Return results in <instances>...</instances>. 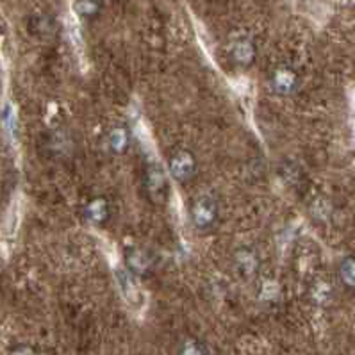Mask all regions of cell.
<instances>
[{
  "instance_id": "cell-10",
  "label": "cell",
  "mask_w": 355,
  "mask_h": 355,
  "mask_svg": "<svg viewBox=\"0 0 355 355\" xmlns=\"http://www.w3.org/2000/svg\"><path fill=\"white\" fill-rule=\"evenodd\" d=\"M86 218L95 225H101L109 218V204L105 198H93L86 205Z\"/></svg>"
},
{
  "instance_id": "cell-15",
  "label": "cell",
  "mask_w": 355,
  "mask_h": 355,
  "mask_svg": "<svg viewBox=\"0 0 355 355\" xmlns=\"http://www.w3.org/2000/svg\"><path fill=\"white\" fill-rule=\"evenodd\" d=\"M182 355H204V350L198 343L195 341H188L182 348Z\"/></svg>"
},
{
  "instance_id": "cell-11",
  "label": "cell",
  "mask_w": 355,
  "mask_h": 355,
  "mask_svg": "<svg viewBox=\"0 0 355 355\" xmlns=\"http://www.w3.org/2000/svg\"><path fill=\"white\" fill-rule=\"evenodd\" d=\"M338 273L343 286H347L348 289H355V257L354 255H348V257H345V259L339 263Z\"/></svg>"
},
{
  "instance_id": "cell-3",
  "label": "cell",
  "mask_w": 355,
  "mask_h": 355,
  "mask_svg": "<svg viewBox=\"0 0 355 355\" xmlns=\"http://www.w3.org/2000/svg\"><path fill=\"white\" fill-rule=\"evenodd\" d=\"M114 279H116L118 289L121 297L130 307H138L141 304V289H139L138 279L134 273H130L127 268H116L114 270Z\"/></svg>"
},
{
  "instance_id": "cell-13",
  "label": "cell",
  "mask_w": 355,
  "mask_h": 355,
  "mask_svg": "<svg viewBox=\"0 0 355 355\" xmlns=\"http://www.w3.org/2000/svg\"><path fill=\"white\" fill-rule=\"evenodd\" d=\"M2 121H4L6 129L9 132H15V129H17V118H15V109L11 104H6V107L2 109Z\"/></svg>"
},
{
  "instance_id": "cell-6",
  "label": "cell",
  "mask_w": 355,
  "mask_h": 355,
  "mask_svg": "<svg viewBox=\"0 0 355 355\" xmlns=\"http://www.w3.org/2000/svg\"><path fill=\"white\" fill-rule=\"evenodd\" d=\"M270 86H272L273 92L279 93V95H291V93L297 92L298 88L297 71L291 70V68L288 67L277 68L272 73Z\"/></svg>"
},
{
  "instance_id": "cell-4",
  "label": "cell",
  "mask_w": 355,
  "mask_h": 355,
  "mask_svg": "<svg viewBox=\"0 0 355 355\" xmlns=\"http://www.w3.org/2000/svg\"><path fill=\"white\" fill-rule=\"evenodd\" d=\"M170 171L179 182H188L197 173V159L189 150H177L170 159Z\"/></svg>"
},
{
  "instance_id": "cell-1",
  "label": "cell",
  "mask_w": 355,
  "mask_h": 355,
  "mask_svg": "<svg viewBox=\"0 0 355 355\" xmlns=\"http://www.w3.org/2000/svg\"><path fill=\"white\" fill-rule=\"evenodd\" d=\"M218 205L216 200L207 195H202L191 205V220L193 225L198 230H207L216 223Z\"/></svg>"
},
{
  "instance_id": "cell-5",
  "label": "cell",
  "mask_w": 355,
  "mask_h": 355,
  "mask_svg": "<svg viewBox=\"0 0 355 355\" xmlns=\"http://www.w3.org/2000/svg\"><path fill=\"white\" fill-rule=\"evenodd\" d=\"M125 268L134 275H146L154 268V257L145 248L130 247L125 248Z\"/></svg>"
},
{
  "instance_id": "cell-14",
  "label": "cell",
  "mask_w": 355,
  "mask_h": 355,
  "mask_svg": "<svg viewBox=\"0 0 355 355\" xmlns=\"http://www.w3.org/2000/svg\"><path fill=\"white\" fill-rule=\"evenodd\" d=\"M52 145H54L59 152H63V148L70 146L71 141H70V138H68L67 132H58L54 136V139H52Z\"/></svg>"
},
{
  "instance_id": "cell-12",
  "label": "cell",
  "mask_w": 355,
  "mask_h": 355,
  "mask_svg": "<svg viewBox=\"0 0 355 355\" xmlns=\"http://www.w3.org/2000/svg\"><path fill=\"white\" fill-rule=\"evenodd\" d=\"M102 8V0H76V11L79 17L92 18Z\"/></svg>"
},
{
  "instance_id": "cell-9",
  "label": "cell",
  "mask_w": 355,
  "mask_h": 355,
  "mask_svg": "<svg viewBox=\"0 0 355 355\" xmlns=\"http://www.w3.org/2000/svg\"><path fill=\"white\" fill-rule=\"evenodd\" d=\"M129 129L127 127H113V129L109 130L107 134V145L109 148L114 152V154H123V152L129 148Z\"/></svg>"
},
{
  "instance_id": "cell-2",
  "label": "cell",
  "mask_w": 355,
  "mask_h": 355,
  "mask_svg": "<svg viewBox=\"0 0 355 355\" xmlns=\"http://www.w3.org/2000/svg\"><path fill=\"white\" fill-rule=\"evenodd\" d=\"M145 171L146 191L152 197V200L163 202L168 191V179L166 173H164V168L159 163H155V161H150V163L146 164Z\"/></svg>"
},
{
  "instance_id": "cell-8",
  "label": "cell",
  "mask_w": 355,
  "mask_h": 355,
  "mask_svg": "<svg viewBox=\"0 0 355 355\" xmlns=\"http://www.w3.org/2000/svg\"><path fill=\"white\" fill-rule=\"evenodd\" d=\"M230 54H232V59H234L236 63L241 64V67H248V64L254 63L255 46L254 43L247 38L236 40V42L232 43Z\"/></svg>"
},
{
  "instance_id": "cell-7",
  "label": "cell",
  "mask_w": 355,
  "mask_h": 355,
  "mask_svg": "<svg viewBox=\"0 0 355 355\" xmlns=\"http://www.w3.org/2000/svg\"><path fill=\"white\" fill-rule=\"evenodd\" d=\"M234 264L239 275L245 277V279H252L259 270V257L252 248L241 247L239 250H236Z\"/></svg>"
}]
</instances>
